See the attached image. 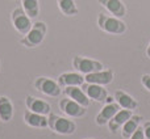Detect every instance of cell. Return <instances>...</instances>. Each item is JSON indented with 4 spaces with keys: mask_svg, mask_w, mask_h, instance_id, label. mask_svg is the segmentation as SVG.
Instances as JSON below:
<instances>
[{
    "mask_svg": "<svg viewBox=\"0 0 150 139\" xmlns=\"http://www.w3.org/2000/svg\"><path fill=\"white\" fill-rule=\"evenodd\" d=\"M47 32V26L44 21H37L33 24L32 29L25 34V36L21 38L20 44L23 46L28 47V49H34V47H38L40 45L44 42L45 36H46Z\"/></svg>",
    "mask_w": 150,
    "mask_h": 139,
    "instance_id": "cell-1",
    "label": "cell"
},
{
    "mask_svg": "<svg viewBox=\"0 0 150 139\" xmlns=\"http://www.w3.org/2000/svg\"><path fill=\"white\" fill-rule=\"evenodd\" d=\"M98 26L105 33L111 34H122L127 32V24L116 16H109L107 13L98 15Z\"/></svg>",
    "mask_w": 150,
    "mask_h": 139,
    "instance_id": "cell-2",
    "label": "cell"
},
{
    "mask_svg": "<svg viewBox=\"0 0 150 139\" xmlns=\"http://www.w3.org/2000/svg\"><path fill=\"white\" fill-rule=\"evenodd\" d=\"M47 122H49L50 129L59 135H71L76 130V125L74 121L66 118V117L57 116L54 113H50L47 116Z\"/></svg>",
    "mask_w": 150,
    "mask_h": 139,
    "instance_id": "cell-3",
    "label": "cell"
},
{
    "mask_svg": "<svg viewBox=\"0 0 150 139\" xmlns=\"http://www.w3.org/2000/svg\"><path fill=\"white\" fill-rule=\"evenodd\" d=\"M11 20H12L13 28L18 32L20 34L25 36L29 30L32 29L33 24L30 21V17L26 15V12L24 11L23 7H16L11 13Z\"/></svg>",
    "mask_w": 150,
    "mask_h": 139,
    "instance_id": "cell-4",
    "label": "cell"
},
{
    "mask_svg": "<svg viewBox=\"0 0 150 139\" xmlns=\"http://www.w3.org/2000/svg\"><path fill=\"white\" fill-rule=\"evenodd\" d=\"M71 65H73L75 71L80 72V74H83V75L100 71V70H103V67H104L103 63L99 62V60L90 59V58H86V57H80V55H76V57L73 58Z\"/></svg>",
    "mask_w": 150,
    "mask_h": 139,
    "instance_id": "cell-5",
    "label": "cell"
},
{
    "mask_svg": "<svg viewBox=\"0 0 150 139\" xmlns=\"http://www.w3.org/2000/svg\"><path fill=\"white\" fill-rule=\"evenodd\" d=\"M34 87L40 92H42L46 96H50V97H58L61 95V85L58 84L57 80H53L50 77H37L34 80Z\"/></svg>",
    "mask_w": 150,
    "mask_h": 139,
    "instance_id": "cell-6",
    "label": "cell"
},
{
    "mask_svg": "<svg viewBox=\"0 0 150 139\" xmlns=\"http://www.w3.org/2000/svg\"><path fill=\"white\" fill-rule=\"evenodd\" d=\"M59 108L63 113L67 114L69 117H73V118H80L87 112V108H84L83 105H80L76 101L71 100L69 97L59 100Z\"/></svg>",
    "mask_w": 150,
    "mask_h": 139,
    "instance_id": "cell-7",
    "label": "cell"
},
{
    "mask_svg": "<svg viewBox=\"0 0 150 139\" xmlns=\"http://www.w3.org/2000/svg\"><path fill=\"white\" fill-rule=\"evenodd\" d=\"M82 89L91 100L96 101V102H105L107 97H108V92L104 88V85L84 83V84H82Z\"/></svg>",
    "mask_w": 150,
    "mask_h": 139,
    "instance_id": "cell-8",
    "label": "cell"
},
{
    "mask_svg": "<svg viewBox=\"0 0 150 139\" xmlns=\"http://www.w3.org/2000/svg\"><path fill=\"white\" fill-rule=\"evenodd\" d=\"M113 79H115V74L111 70H100V71L84 75L86 83L99 84V85H108L113 81Z\"/></svg>",
    "mask_w": 150,
    "mask_h": 139,
    "instance_id": "cell-9",
    "label": "cell"
},
{
    "mask_svg": "<svg viewBox=\"0 0 150 139\" xmlns=\"http://www.w3.org/2000/svg\"><path fill=\"white\" fill-rule=\"evenodd\" d=\"M25 105L26 109L34 112V113L44 114V116H49L52 113V105L49 102H46V101L41 100V98L34 97V96H26Z\"/></svg>",
    "mask_w": 150,
    "mask_h": 139,
    "instance_id": "cell-10",
    "label": "cell"
},
{
    "mask_svg": "<svg viewBox=\"0 0 150 139\" xmlns=\"http://www.w3.org/2000/svg\"><path fill=\"white\" fill-rule=\"evenodd\" d=\"M58 84L61 87H82V84H84L86 80L83 74L80 72H63L58 76L57 79Z\"/></svg>",
    "mask_w": 150,
    "mask_h": 139,
    "instance_id": "cell-11",
    "label": "cell"
},
{
    "mask_svg": "<svg viewBox=\"0 0 150 139\" xmlns=\"http://www.w3.org/2000/svg\"><path fill=\"white\" fill-rule=\"evenodd\" d=\"M120 105L117 102H111V104H105L104 108L101 109L98 113L95 118V122L99 126H104V125H108V122L111 121V118L120 110Z\"/></svg>",
    "mask_w": 150,
    "mask_h": 139,
    "instance_id": "cell-12",
    "label": "cell"
},
{
    "mask_svg": "<svg viewBox=\"0 0 150 139\" xmlns=\"http://www.w3.org/2000/svg\"><path fill=\"white\" fill-rule=\"evenodd\" d=\"M133 116V110H128V109H120L116 114L111 118L108 122V129L112 134H116L117 130L122 127V125Z\"/></svg>",
    "mask_w": 150,
    "mask_h": 139,
    "instance_id": "cell-13",
    "label": "cell"
},
{
    "mask_svg": "<svg viewBox=\"0 0 150 139\" xmlns=\"http://www.w3.org/2000/svg\"><path fill=\"white\" fill-rule=\"evenodd\" d=\"M24 122H25L28 126L37 127V129H45V127L49 126L46 116L34 113V112L29 110V109H26V110L24 112Z\"/></svg>",
    "mask_w": 150,
    "mask_h": 139,
    "instance_id": "cell-14",
    "label": "cell"
},
{
    "mask_svg": "<svg viewBox=\"0 0 150 139\" xmlns=\"http://www.w3.org/2000/svg\"><path fill=\"white\" fill-rule=\"evenodd\" d=\"M99 4L103 5L112 16L116 17H124L127 15V7L121 0H98Z\"/></svg>",
    "mask_w": 150,
    "mask_h": 139,
    "instance_id": "cell-15",
    "label": "cell"
},
{
    "mask_svg": "<svg viewBox=\"0 0 150 139\" xmlns=\"http://www.w3.org/2000/svg\"><path fill=\"white\" fill-rule=\"evenodd\" d=\"M65 95L67 96L69 98L76 101L78 104L83 105L84 108H88L91 102V98L88 97L87 95L84 93V91L80 87H65Z\"/></svg>",
    "mask_w": 150,
    "mask_h": 139,
    "instance_id": "cell-16",
    "label": "cell"
},
{
    "mask_svg": "<svg viewBox=\"0 0 150 139\" xmlns=\"http://www.w3.org/2000/svg\"><path fill=\"white\" fill-rule=\"evenodd\" d=\"M113 97H115V100H116V102L120 105V108H122V109L134 110V109H137V106H138L137 100L133 98L129 93L124 92V91H121V89H117L116 92H115Z\"/></svg>",
    "mask_w": 150,
    "mask_h": 139,
    "instance_id": "cell-17",
    "label": "cell"
},
{
    "mask_svg": "<svg viewBox=\"0 0 150 139\" xmlns=\"http://www.w3.org/2000/svg\"><path fill=\"white\" fill-rule=\"evenodd\" d=\"M142 121V117L137 116V114H133L124 125H122V130H121V137L125 139H129L132 137V134L136 130L140 127V124Z\"/></svg>",
    "mask_w": 150,
    "mask_h": 139,
    "instance_id": "cell-18",
    "label": "cell"
},
{
    "mask_svg": "<svg viewBox=\"0 0 150 139\" xmlns=\"http://www.w3.org/2000/svg\"><path fill=\"white\" fill-rule=\"evenodd\" d=\"M13 117V104L7 96H0V121L9 122Z\"/></svg>",
    "mask_w": 150,
    "mask_h": 139,
    "instance_id": "cell-19",
    "label": "cell"
},
{
    "mask_svg": "<svg viewBox=\"0 0 150 139\" xmlns=\"http://www.w3.org/2000/svg\"><path fill=\"white\" fill-rule=\"evenodd\" d=\"M58 3V8L62 12V15L71 17V16H76L79 13L76 4H75L74 0H57Z\"/></svg>",
    "mask_w": 150,
    "mask_h": 139,
    "instance_id": "cell-20",
    "label": "cell"
},
{
    "mask_svg": "<svg viewBox=\"0 0 150 139\" xmlns=\"http://www.w3.org/2000/svg\"><path fill=\"white\" fill-rule=\"evenodd\" d=\"M24 11L26 12V15L30 18H34L38 16L40 13V4L38 0H21Z\"/></svg>",
    "mask_w": 150,
    "mask_h": 139,
    "instance_id": "cell-21",
    "label": "cell"
},
{
    "mask_svg": "<svg viewBox=\"0 0 150 139\" xmlns=\"http://www.w3.org/2000/svg\"><path fill=\"white\" fill-rule=\"evenodd\" d=\"M129 139H145V134H144V127H138V129L132 134V137H130Z\"/></svg>",
    "mask_w": 150,
    "mask_h": 139,
    "instance_id": "cell-22",
    "label": "cell"
},
{
    "mask_svg": "<svg viewBox=\"0 0 150 139\" xmlns=\"http://www.w3.org/2000/svg\"><path fill=\"white\" fill-rule=\"evenodd\" d=\"M141 84L150 92V75L149 74H144L142 76H141Z\"/></svg>",
    "mask_w": 150,
    "mask_h": 139,
    "instance_id": "cell-23",
    "label": "cell"
},
{
    "mask_svg": "<svg viewBox=\"0 0 150 139\" xmlns=\"http://www.w3.org/2000/svg\"><path fill=\"white\" fill-rule=\"evenodd\" d=\"M144 134H145V139H150V121H146L144 124Z\"/></svg>",
    "mask_w": 150,
    "mask_h": 139,
    "instance_id": "cell-24",
    "label": "cell"
},
{
    "mask_svg": "<svg viewBox=\"0 0 150 139\" xmlns=\"http://www.w3.org/2000/svg\"><path fill=\"white\" fill-rule=\"evenodd\" d=\"M146 57H148V58H150V44H149L148 49H146Z\"/></svg>",
    "mask_w": 150,
    "mask_h": 139,
    "instance_id": "cell-25",
    "label": "cell"
}]
</instances>
